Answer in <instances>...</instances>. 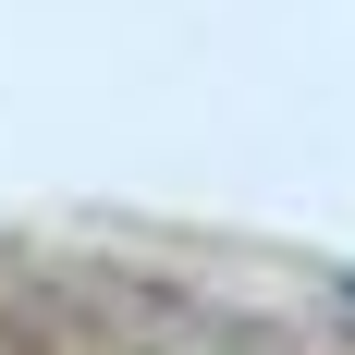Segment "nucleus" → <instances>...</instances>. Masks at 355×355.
I'll return each instance as SVG.
<instances>
[{
  "instance_id": "f257e3e1",
  "label": "nucleus",
  "mask_w": 355,
  "mask_h": 355,
  "mask_svg": "<svg viewBox=\"0 0 355 355\" xmlns=\"http://www.w3.org/2000/svg\"><path fill=\"white\" fill-rule=\"evenodd\" d=\"M0 355H159V343L147 331L123 343V319H98L62 282H0Z\"/></svg>"
}]
</instances>
